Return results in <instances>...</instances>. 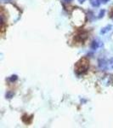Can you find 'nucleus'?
I'll return each instance as SVG.
<instances>
[{
	"label": "nucleus",
	"mask_w": 113,
	"mask_h": 128,
	"mask_svg": "<svg viewBox=\"0 0 113 128\" xmlns=\"http://www.w3.org/2000/svg\"><path fill=\"white\" fill-rule=\"evenodd\" d=\"M89 68V62L88 61L86 58H83L76 64V68H75V72L77 74H83L84 73L88 71Z\"/></svg>",
	"instance_id": "f257e3e1"
},
{
	"label": "nucleus",
	"mask_w": 113,
	"mask_h": 128,
	"mask_svg": "<svg viewBox=\"0 0 113 128\" xmlns=\"http://www.w3.org/2000/svg\"><path fill=\"white\" fill-rule=\"evenodd\" d=\"M78 1L80 2V3H83V2L85 1V0H78Z\"/></svg>",
	"instance_id": "f8f14e48"
},
{
	"label": "nucleus",
	"mask_w": 113,
	"mask_h": 128,
	"mask_svg": "<svg viewBox=\"0 0 113 128\" xmlns=\"http://www.w3.org/2000/svg\"><path fill=\"white\" fill-rule=\"evenodd\" d=\"M111 28H112V26H106V28H104L103 29L101 30V34H106V32H109V31L111 30Z\"/></svg>",
	"instance_id": "423d86ee"
},
{
	"label": "nucleus",
	"mask_w": 113,
	"mask_h": 128,
	"mask_svg": "<svg viewBox=\"0 0 113 128\" xmlns=\"http://www.w3.org/2000/svg\"><path fill=\"white\" fill-rule=\"evenodd\" d=\"M108 68L110 69H113V58L109 60V62H108Z\"/></svg>",
	"instance_id": "0eeeda50"
},
{
	"label": "nucleus",
	"mask_w": 113,
	"mask_h": 128,
	"mask_svg": "<svg viewBox=\"0 0 113 128\" xmlns=\"http://www.w3.org/2000/svg\"><path fill=\"white\" fill-rule=\"evenodd\" d=\"M64 1L65 2V3H70V2H71V0H64Z\"/></svg>",
	"instance_id": "9b49d317"
},
{
	"label": "nucleus",
	"mask_w": 113,
	"mask_h": 128,
	"mask_svg": "<svg viewBox=\"0 0 113 128\" xmlns=\"http://www.w3.org/2000/svg\"><path fill=\"white\" fill-rule=\"evenodd\" d=\"M13 96H14V93H13V92H7V94H6V96H7L8 98H11Z\"/></svg>",
	"instance_id": "1a4fd4ad"
},
{
	"label": "nucleus",
	"mask_w": 113,
	"mask_h": 128,
	"mask_svg": "<svg viewBox=\"0 0 113 128\" xmlns=\"http://www.w3.org/2000/svg\"><path fill=\"white\" fill-rule=\"evenodd\" d=\"M17 79H18V77L16 75H12L11 77L9 79V81H11V82H14V81H15Z\"/></svg>",
	"instance_id": "6e6552de"
},
{
	"label": "nucleus",
	"mask_w": 113,
	"mask_h": 128,
	"mask_svg": "<svg viewBox=\"0 0 113 128\" xmlns=\"http://www.w3.org/2000/svg\"><path fill=\"white\" fill-rule=\"evenodd\" d=\"M99 67H100V69H103V70L108 68V62H106L104 59L100 60V61H99Z\"/></svg>",
	"instance_id": "7ed1b4c3"
},
{
	"label": "nucleus",
	"mask_w": 113,
	"mask_h": 128,
	"mask_svg": "<svg viewBox=\"0 0 113 128\" xmlns=\"http://www.w3.org/2000/svg\"><path fill=\"white\" fill-rule=\"evenodd\" d=\"M107 1H108V0H102V2H103V3H106Z\"/></svg>",
	"instance_id": "ddd939ff"
},
{
	"label": "nucleus",
	"mask_w": 113,
	"mask_h": 128,
	"mask_svg": "<svg viewBox=\"0 0 113 128\" xmlns=\"http://www.w3.org/2000/svg\"><path fill=\"white\" fill-rule=\"evenodd\" d=\"M91 4L94 7H98L100 4V0H91Z\"/></svg>",
	"instance_id": "20e7f679"
},
{
	"label": "nucleus",
	"mask_w": 113,
	"mask_h": 128,
	"mask_svg": "<svg viewBox=\"0 0 113 128\" xmlns=\"http://www.w3.org/2000/svg\"><path fill=\"white\" fill-rule=\"evenodd\" d=\"M87 38H88L87 32H85V31H82V32H80L79 34L76 36V40L79 41V42H83V41L85 40Z\"/></svg>",
	"instance_id": "f03ea898"
},
{
	"label": "nucleus",
	"mask_w": 113,
	"mask_h": 128,
	"mask_svg": "<svg viewBox=\"0 0 113 128\" xmlns=\"http://www.w3.org/2000/svg\"><path fill=\"white\" fill-rule=\"evenodd\" d=\"M99 47V43L97 42V41H93V43H92L91 44V49L92 50H97Z\"/></svg>",
	"instance_id": "39448f33"
},
{
	"label": "nucleus",
	"mask_w": 113,
	"mask_h": 128,
	"mask_svg": "<svg viewBox=\"0 0 113 128\" xmlns=\"http://www.w3.org/2000/svg\"><path fill=\"white\" fill-rule=\"evenodd\" d=\"M104 14H105V10H101V11L100 12V14H99V18L103 17V16H104Z\"/></svg>",
	"instance_id": "9d476101"
}]
</instances>
